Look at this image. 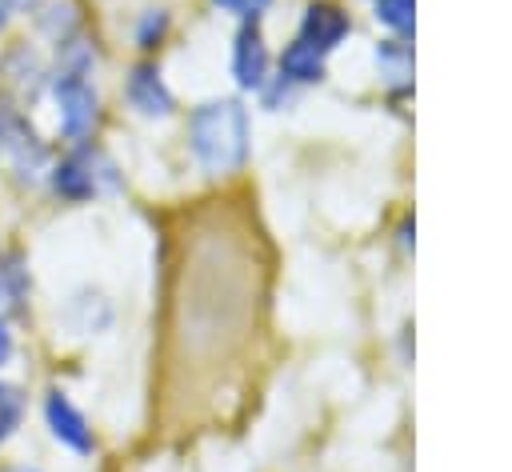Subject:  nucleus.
Returning a JSON list of instances; mask_svg holds the SVG:
<instances>
[{"label":"nucleus","mask_w":512,"mask_h":472,"mask_svg":"<svg viewBox=\"0 0 512 472\" xmlns=\"http://www.w3.org/2000/svg\"><path fill=\"white\" fill-rule=\"evenodd\" d=\"M188 156L208 176L240 172L252 156V116L240 96H212L188 112Z\"/></svg>","instance_id":"1"},{"label":"nucleus","mask_w":512,"mask_h":472,"mask_svg":"<svg viewBox=\"0 0 512 472\" xmlns=\"http://www.w3.org/2000/svg\"><path fill=\"white\" fill-rule=\"evenodd\" d=\"M48 188L68 204H88V200L120 188V168L92 140L68 144V152L48 164Z\"/></svg>","instance_id":"2"},{"label":"nucleus","mask_w":512,"mask_h":472,"mask_svg":"<svg viewBox=\"0 0 512 472\" xmlns=\"http://www.w3.org/2000/svg\"><path fill=\"white\" fill-rule=\"evenodd\" d=\"M48 96L56 108V132L64 144H88L100 128V92L84 76H48Z\"/></svg>","instance_id":"3"},{"label":"nucleus","mask_w":512,"mask_h":472,"mask_svg":"<svg viewBox=\"0 0 512 472\" xmlns=\"http://www.w3.org/2000/svg\"><path fill=\"white\" fill-rule=\"evenodd\" d=\"M228 68H232L236 88H240V92H252V96L272 80V72H276V56H272V48H268V36H264L260 20L236 28Z\"/></svg>","instance_id":"4"},{"label":"nucleus","mask_w":512,"mask_h":472,"mask_svg":"<svg viewBox=\"0 0 512 472\" xmlns=\"http://www.w3.org/2000/svg\"><path fill=\"white\" fill-rule=\"evenodd\" d=\"M124 104L140 116V120H168L176 112V92L168 88L164 72L156 60H136L128 72H124Z\"/></svg>","instance_id":"5"},{"label":"nucleus","mask_w":512,"mask_h":472,"mask_svg":"<svg viewBox=\"0 0 512 472\" xmlns=\"http://www.w3.org/2000/svg\"><path fill=\"white\" fill-rule=\"evenodd\" d=\"M44 424H48V436L76 452V456H92L96 452V432H92V420L80 412V404L64 392V388H48L44 392Z\"/></svg>","instance_id":"6"},{"label":"nucleus","mask_w":512,"mask_h":472,"mask_svg":"<svg viewBox=\"0 0 512 472\" xmlns=\"http://www.w3.org/2000/svg\"><path fill=\"white\" fill-rule=\"evenodd\" d=\"M296 36L308 40L312 48H320L324 56H332L348 36H352V12L340 0H308L300 8V24Z\"/></svg>","instance_id":"7"},{"label":"nucleus","mask_w":512,"mask_h":472,"mask_svg":"<svg viewBox=\"0 0 512 472\" xmlns=\"http://www.w3.org/2000/svg\"><path fill=\"white\" fill-rule=\"evenodd\" d=\"M276 76H280L284 84H292L296 92L316 88V84H324V76H328V56H324L320 48H312L308 40L292 36V40L280 48V56H276Z\"/></svg>","instance_id":"8"},{"label":"nucleus","mask_w":512,"mask_h":472,"mask_svg":"<svg viewBox=\"0 0 512 472\" xmlns=\"http://www.w3.org/2000/svg\"><path fill=\"white\" fill-rule=\"evenodd\" d=\"M372 64H376V80L392 96H408L412 92V40H400V36L376 40Z\"/></svg>","instance_id":"9"},{"label":"nucleus","mask_w":512,"mask_h":472,"mask_svg":"<svg viewBox=\"0 0 512 472\" xmlns=\"http://www.w3.org/2000/svg\"><path fill=\"white\" fill-rule=\"evenodd\" d=\"M28 288H32V280H28L24 256H20V252L0 256V312H4V316L16 312V308H24Z\"/></svg>","instance_id":"10"},{"label":"nucleus","mask_w":512,"mask_h":472,"mask_svg":"<svg viewBox=\"0 0 512 472\" xmlns=\"http://www.w3.org/2000/svg\"><path fill=\"white\" fill-rule=\"evenodd\" d=\"M372 4V20L400 40H412L416 28V0H368Z\"/></svg>","instance_id":"11"},{"label":"nucleus","mask_w":512,"mask_h":472,"mask_svg":"<svg viewBox=\"0 0 512 472\" xmlns=\"http://www.w3.org/2000/svg\"><path fill=\"white\" fill-rule=\"evenodd\" d=\"M24 412H28V396H24V388L0 376V444H8V440L20 432Z\"/></svg>","instance_id":"12"},{"label":"nucleus","mask_w":512,"mask_h":472,"mask_svg":"<svg viewBox=\"0 0 512 472\" xmlns=\"http://www.w3.org/2000/svg\"><path fill=\"white\" fill-rule=\"evenodd\" d=\"M172 32V16L164 8H148L140 20H136V48L140 52H156Z\"/></svg>","instance_id":"13"},{"label":"nucleus","mask_w":512,"mask_h":472,"mask_svg":"<svg viewBox=\"0 0 512 472\" xmlns=\"http://www.w3.org/2000/svg\"><path fill=\"white\" fill-rule=\"evenodd\" d=\"M212 8H220L224 16H232L240 24H252L272 8V0H212Z\"/></svg>","instance_id":"14"},{"label":"nucleus","mask_w":512,"mask_h":472,"mask_svg":"<svg viewBox=\"0 0 512 472\" xmlns=\"http://www.w3.org/2000/svg\"><path fill=\"white\" fill-rule=\"evenodd\" d=\"M12 352H16V336H12V324H8V316L0 312V368L12 360Z\"/></svg>","instance_id":"15"},{"label":"nucleus","mask_w":512,"mask_h":472,"mask_svg":"<svg viewBox=\"0 0 512 472\" xmlns=\"http://www.w3.org/2000/svg\"><path fill=\"white\" fill-rule=\"evenodd\" d=\"M8 4H12V12L20 16V12H36V8L44 4V0H8Z\"/></svg>","instance_id":"16"},{"label":"nucleus","mask_w":512,"mask_h":472,"mask_svg":"<svg viewBox=\"0 0 512 472\" xmlns=\"http://www.w3.org/2000/svg\"><path fill=\"white\" fill-rule=\"evenodd\" d=\"M12 16H16V12H12V4H8V0H0V32L12 24Z\"/></svg>","instance_id":"17"},{"label":"nucleus","mask_w":512,"mask_h":472,"mask_svg":"<svg viewBox=\"0 0 512 472\" xmlns=\"http://www.w3.org/2000/svg\"><path fill=\"white\" fill-rule=\"evenodd\" d=\"M12 472H40V468H12Z\"/></svg>","instance_id":"18"}]
</instances>
